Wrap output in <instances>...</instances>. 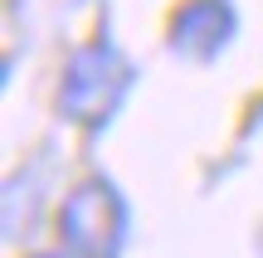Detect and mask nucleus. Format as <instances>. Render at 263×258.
Here are the masks:
<instances>
[]
</instances>
